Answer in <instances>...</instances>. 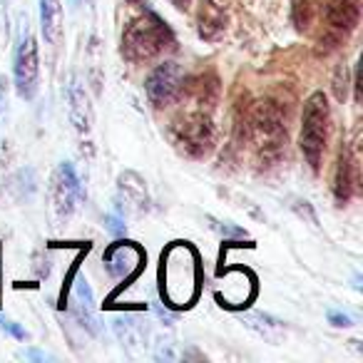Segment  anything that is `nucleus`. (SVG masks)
I'll return each instance as SVG.
<instances>
[{
    "mask_svg": "<svg viewBox=\"0 0 363 363\" xmlns=\"http://www.w3.org/2000/svg\"><path fill=\"white\" fill-rule=\"evenodd\" d=\"M132 6H135V11L122 26L120 35L122 57L132 65H142V62L160 57L162 52L174 50V33L167 26L164 18L152 11L147 0H135Z\"/></svg>",
    "mask_w": 363,
    "mask_h": 363,
    "instance_id": "nucleus-1",
    "label": "nucleus"
},
{
    "mask_svg": "<svg viewBox=\"0 0 363 363\" xmlns=\"http://www.w3.org/2000/svg\"><path fill=\"white\" fill-rule=\"evenodd\" d=\"M72 316L77 318L82 328H87L90 333H100L97 326V316H95V294H92L87 279H77L75 286H72V306H70Z\"/></svg>",
    "mask_w": 363,
    "mask_h": 363,
    "instance_id": "nucleus-13",
    "label": "nucleus"
},
{
    "mask_svg": "<svg viewBox=\"0 0 363 363\" xmlns=\"http://www.w3.org/2000/svg\"><path fill=\"white\" fill-rule=\"evenodd\" d=\"M182 85H184V70L179 62L164 60L147 75L145 80V95L152 107L164 110V107L174 105L182 95Z\"/></svg>",
    "mask_w": 363,
    "mask_h": 363,
    "instance_id": "nucleus-6",
    "label": "nucleus"
},
{
    "mask_svg": "<svg viewBox=\"0 0 363 363\" xmlns=\"http://www.w3.org/2000/svg\"><path fill=\"white\" fill-rule=\"evenodd\" d=\"M328 323L336 328H348V326H353V318L341 311H328Z\"/></svg>",
    "mask_w": 363,
    "mask_h": 363,
    "instance_id": "nucleus-23",
    "label": "nucleus"
},
{
    "mask_svg": "<svg viewBox=\"0 0 363 363\" xmlns=\"http://www.w3.org/2000/svg\"><path fill=\"white\" fill-rule=\"evenodd\" d=\"M65 16H62V3L60 0H40V30L48 45L57 48L62 43V33H65Z\"/></svg>",
    "mask_w": 363,
    "mask_h": 363,
    "instance_id": "nucleus-15",
    "label": "nucleus"
},
{
    "mask_svg": "<svg viewBox=\"0 0 363 363\" xmlns=\"http://www.w3.org/2000/svg\"><path fill=\"white\" fill-rule=\"evenodd\" d=\"M169 3L177 8V11H182V13H187L189 8H192V0H169Z\"/></svg>",
    "mask_w": 363,
    "mask_h": 363,
    "instance_id": "nucleus-25",
    "label": "nucleus"
},
{
    "mask_svg": "<svg viewBox=\"0 0 363 363\" xmlns=\"http://www.w3.org/2000/svg\"><path fill=\"white\" fill-rule=\"evenodd\" d=\"M358 160L348 147H341L336 157V169H333V199L338 207L348 204V199L353 197V192L358 189Z\"/></svg>",
    "mask_w": 363,
    "mask_h": 363,
    "instance_id": "nucleus-8",
    "label": "nucleus"
},
{
    "mask_svg": "<svg viewBox=\"0 0 363 363\" xmlns=\"http://www.w3.org/2000/svg\"><path fill=\"white\" fill-rule=\"evenodd\" d=\"M13 80H16V92L21 100H35L38 90H40V57H38V40L28 21L23 26L21 40H18L16 55H13Z\"/></svg>",
    "mask_w": 363,
    "mask_h": 363,
    "instance_id": "nucleus-4",
    "label": "nucleus"
},
{
    "mask_svg": "<svg viewBox=\"0 0 363 363\" xmlns=\"http://www.w3.org/2000/svg\"><path fill=\"white\" fill-rule=\"evenodd\" d=\"M6 105H8V80H6V75L0 72V115L6 112Z\"/></svg>",
    "mask_w": 363,
    "mask_h": 363,
    "instance_id": "nucleus-24",
    "label": "nucleus"
},
{
    "mask_svg": "<svg viewBox=\"0 0 363 363\" xmlns=\"http://www.w3.org/2000/svg\"><path fill=\"white\" fill-rule=\"evenodd\" d=\"M252 331H257L259 336H264L267 341H279L284 331H286V323L279 321V318L269 316V313H262V311H252L242 318Z\"/></svg>",
    "mask_w": 363,
    "mask_h": 363,
    "instance_id": "nucleus-16",
    "label": "nucleus"
},
{
    "mask_svg": "<svg viewBox=\"0 0 363 363\" xmlns=\"http://www.w3.org/2000/svg\"><path fill=\"white\" fill-rule=\"evenodd\" d=\"M0 331H6L8 336L18 338V341H28V331L23 326H18L16 321H11V318L0 316Z\"/></svg>",
    "mask_w": 363,
    "mask_h": 363,
    "instance_id": "nucleus-22",
    "label": "nucleus"
},
{
    "mask_svg": "<svg viewBox=\"0 0 363 363\" xmlns=\"http://www.w3.org/2000/svg\"><path fill=\"white\" fill-rule=\"evenodd\" d=\"M229 21L227 0H199L197 11V33L202 40L214 43L224 35Z\"/></svg>",
    "mask_w": 363,
    "mask_h": 363,
    "instance_id": "nucleus-10",
    "label": "nucleus"
},
{
    "mask_svg": "<svg viewBox=\"0 0 363 363\" xmlns=\"http://www.w3.org/2000/svg\"><path fill=\"white\" fill-rule=\"evenodd\" d=\"M316 21V3L313 0H291V26L296 33H308Z\"/></svg>",
    "mask_w": 363,
    "mask_h": 363,
    "instance_id": "nucleus-17",
    "label": "nucleus"
},
{
    "mask_svg": "<svg viewBox=\"0 0 363 363\" xmlns=\"http://www.w3.org/2000/svg\"><path fill=\"white\" fill-rule=\"evenodd\" d=\"M331 87H333V97H336L338 102H346L348 87H351V75H348V65H346V62H338V65H336V70H333Z\"/></svg>",
    "mask_w": 363,
    "mask_h": 363,
    "instance_id": "nucleus-18",
    "label": "nucleus"
},
{
    "mask_svg": "<svg viewBox=\"0 0 363 363\" xmlns=\"http://www.w3.org/2000/svg\"><path fill=\"white\" fill-rule=\"evenodd\" d=\"M142 262H145V254L132 242L115 244V247L102 257V264H105L107 274H110L112 279H127L130 274H135L137 269L142 267Z\"/></svg>",
    "mask_w": 363,
    "mask_h": 363,
    "instance_id": "nucleus-12",
    "label": "nucleus"
},
{
    "mask_svg": "<svg viewBox=\"0 0 363 363\" xmlns=\"http://www.w3.org/2000/svg\"><path fill=\"white\" fill-rule=\"evenodd\" d=\"M38 189V177L33 167H23V169L8 174L6 179H0V207H13V204H23L33 199Z\"/></svg>",
    "mask_w": 363,
    "mask_h": 363,
    "instance_id": "nucleus-9",
    "label": "nucleus"
},
{
    "mask_svg": "<svg viewBox=\"0 0 363 363\" xmlns=\"http://www.w3.org/2000/svg\"><path fill=\"white\" fill-rule=\"evenodd\" d=\"M321 16L328 30L346 38L361 23V0H321Z\"/></svg>",
    "mask_w": 363,
    "mask_h": 363,
    "instance_id": "nucleus-7",
    "label": "nucleus"
},
{
    "mask_svg": "<svg viewBox=\"0 0 363 363\" xmlns=\"http://www.w3.org/2000/svg\"><path fill=\"white\" fill-rule=\"evenodd\" d=\"M244 137L249 140L259 167H274L286 150L284 115L272 100L254 102L244 117Z\"/></svg>",
    "mask_w": 363,
    "mask_h": 363,
    "instance_id": "nucleus-2",
    "label": "nucleus"
},
{
    "mask_svg": "<svg viewBox=\"0 0 363 363\" xmlns=\"http://www.w3.org/2000/svg\"><path fill=\"white\" fill-rule=\"evenodd\" d=\"M328 125H331V107L323 92H311L303 102L301 115V135H298V147L306 160V164L313 172L321 169L323 152L328 142Z\"/></svg>",
    "mask_w": 363,
    "mask_h": 363,
    "instance_id": "nucleus-3",
    "label": "nucleus"
},
{
    "mask_svg": "<svg viewBox=\"0 0 363 363\" xmlns=\"http://www.w3.org/2000/svg\"><path fill=\"white\" fill-rule=\"evenodd\" d=\"M117 192H120V207L127 204L135 212H147L150 209V194H147V184L137 172H122L117 179Z\"/></svg>",
    "mask_w": 363,
    "mask_h": 363,
    "instance_id": "nucleus-14",
    "label": "nucleus"
},
{
    "mask_svg": "<svg viewBox=\"0 0 363 363\" xmlns=\"http://www.w3.org/2000/svg\"><path fill=\"white\" fill-rule=\"evenodd\" d=\"M105 229L112 234V237H122V234H127V224H125V212H122V207L117 204L115 212H110L105 217Z\"/></svg>",
    "mask_w": 363,
    "mask_h": 363,
    "instance_id": "nucleus-20",
    "label": "nucleus"
},
{
    "mask_svg": "<svg viewBox=\"0 0 363 363\" xmlns=\"http://www.w3.org/2000/svg\"><path fill=\"white\" fill-rule=\"evenodd\" d=\"M67 117H70V125L75 127V132L82 140L92 135L95 112H92L90 97H87L85 87L77 80H72L70 85H67Z\"/></svg>",
    "mask_w": 363,
    "mask_h": 363,
    "instance_id": "nucleus-11",
    "label": "nucleus"
},
{
    "mask_svg": "<svg viewBox=\"0 0 363 363\" xmlns=\"http://www.w3.org/2000/svg\"><path fill=\"white\" fill-rule=\"evenodd\" d=\"M207 222H209V227L219 234V237H224V239H247V229L237 227V224L222 222V219H217V217H207Z\"/></svg>",
    "mask_w": 363,
    "mask_h": 363,
    "instance_id": "nucleus-19",
    "label": "nucleus"
},
{
    "mask_svg": "<svg viewBox=\"0 0 363 363\" xmlns=\"http://www.w3.org/2000/svg\"><path fill=\"white\" fill-rule=\"evenodd\" d=\"M82 199H85V189H82L75 164L72 162H60L50 179V202L52 209H55V217L60 222H67L80 209Z\"/></svg>",
    "mask_w": 363,
    "mask_h": 363,
    "instance_id": "nucleus-5",
    "label": "nucleus"
},
{
    "mask_svg": "<svg viewBox=\"0 0 363 363\" xmlns=\"http://www.w3.org/2000/svg\"><path fill=\"white\" fill-rule=\"evenodd\" d=\"M289 202H291V204H289V207H291L294 212L298 214V217L306 219V222L311 224V227H318V217H316V212H313V207L306 202V199H301V197H291V199H289Z\"/></svg>",
    "mask_w": 363,
    "mask_h": 363,
    "instance_id": "nucleus-21",
    "label": "nucleus"
}]
</instances>
